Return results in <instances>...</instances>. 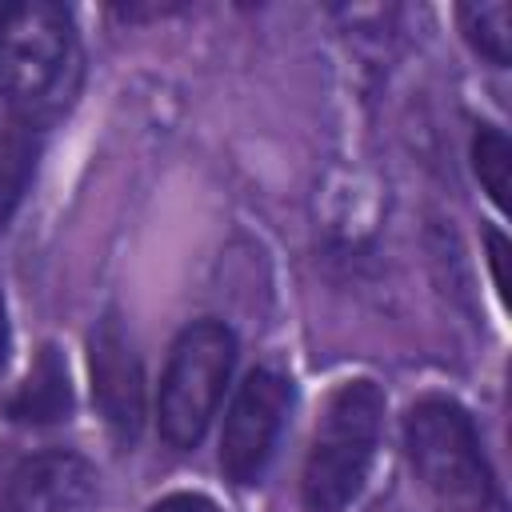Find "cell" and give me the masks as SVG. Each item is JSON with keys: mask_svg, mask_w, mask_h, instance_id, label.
<instances>
[{"mask_svg": "<svg viewBox=\"0 0 512 512\" xmlns=\"http://www.w3.org/2000/svg\"><path fill=\"white\" fill-rule=\"evenodd\" d=\"M8 356H12V320H8V300H4V288H0V376L8 368Z\"/></svg>", "mask_w": 512, "mask_h": 512, "instance_id": "14", "label": "cell"}, {"mask_svg": "<svg viewBox=\"0 0 512 512\" xmlns=\"http://www.w3.org/2000/svg\"><path fill=\"white\" fill-rule=\"evenodd\" d=\"M88 372H92V404L104 420L108 436L120 448H132L144 432V364L132 348V336L116 312H104L88 332Z\"/></svg>", "mask_w": 512, "mask_h": 512, "instance_id": "6", "label": "cell"}, {"mask_svg": "<svg viewBox=\"0 0 512 512\" xmlns=\"http://www.w3.org/2000/svg\"><path fill=\"white\" fill-rule=\"evenodd\" d=\"M148 512H220V508H216V500L204 496V492H172V496L156 500Z\"/></svg>", "mask_w": 512, "mask_h": 512, "instance_id": "12", "label": "cell"}, {"mask_svg": "<svg viewBox=\"0 0 512 512\" xmlns=\"http://www.w3.org/2000/svg\"><path fill=\"white\" fill-rule=\"evenodd\" d=\"M236 332L224 320H192L168 348L160 392H156V428L160 440L176 452H188L212 428V416L224 404V392L236 372Z\"/></svg>", "mask_w": 512, "mask_h": 512, "instance_id": "4", "label": "cell"}, {"mask_svg": "<svg viewBox=\"0 0 512 512\" xmlns=\"http://www.w3.org/2000/svg\"><path fill=\"white\" fill-rule=\"evenodd\" d=\"M96 468L68 448H44L24 456L4 480V512H96Z\"/></svg>", "mask_w": 512, "mask_h": 512, "instance_id": "7", "label": "cell"}, {"mask_svg": "<svg viewBox=\"0 0 512 512\" xmlns=\"http://www.w3.org/2000/svg\"><path fill=\"white\" fill-rule=\"evenodd\" d=\"M504 260H508V240L492 228L488 232V268H492V280H496V292L500 300H508V276H504Z\"/></svg>", "mask_w": 512, "mask_h": 512, "instance_id": "13", "label": "cell"}, {"mask_svg": "<svg viewBox=\"0 0 512 512\" xmlns=\"http://www.w3.org/2000/svg\"><path fill=\"white\" fill-rule=\"evenodd\" d=\"M292 380L276 368H252L236 392H232V404L224 412V428H220V472L248 488V484H260L276 448H280V436L288 428V416H292Z\"/></svg>", "mask_w": 512, "mask_h": 512, "instance_id": "5", "label": "cell"}, {"mask_svg": "<svg viewBox=\"0 0 512 512\" xmlns=\"http://www.w3.org/2000/svg\"><path fill=\"white\" fill-rule=\"evenodd\" d=\"M380 428L384 392L376 380L356 376L328 396L300 472L304 512H344L360 496L368 468L376 460Z\"/></svg>", "mask_w": 512, "mask_h": 512, "instance_id": "3", "label": "cell"}, {"mask_svg": "<svg viewBox=\"0 0 512 512\" xmlns=\"http://www.w3.org/2000/svg\"><path fill=\"white\" fill-rule=\"evenodd\" d=\"M404 452L440 512H508L472 412L452 396H420L404 412Z\"/></svg>", "mask_w": 512, "mask_h": 512, "instance_id": "2", "label": "cell"}, {"mask_svg": "<svg viewBox=\"0 0 512 512\" xmlns=\"http://www.w3.org/2000/svg\"><path fill=\"white\" fill-rule=\"evenodd\" d=\"M508 168H512V144H508L504 128L476 124V132H472V172H476V180L484 184V192L496 208L508 204Z\"/></svg>", "mask_w": 512, "mask_h": 512, "instance_id": "11", "label": "cell"}, {"mask_svg": "<svg viewBox=\"0 0 512 512\" xmlns=\"http://www.w3.org/2000/svg\"><path fill=\"white\" fill-rule=\"evenodd\" d=\"M456 20L472 52H480L496 68H508L512 60V8L508 4H460Z\"/></svg>", "mask_w": 512, "mask_h": 512, "instance_id": "10", "label": "cell"}, {"mask_svg": "<svg viewBox=\"0 0 512 512\" xmlns=\"http://www.w3.org/2000/svg\"><path fill=\"white\" fill-rule=\"evenodd\" d=\"M72 408H76V396H72L68 360L56 344H40L36 360L28 364V376L4 400V416L12 424L48 428V424H64L72 416Z\"/></svg>", "mask_w": 512, "mask_h": 512, "instance_id": "8", "label": "cell"}, {"mask_svg": "<svg viewBox=\"0 0 512 512\" xmlns=\"http://www.w3.org/2000/svg\"><path fill=\"white\" fill-rule=\"evenodd\" d=\"M36 160H40V132L4 112L0 116V232L12 224L16 208L24 204L28 184L36 176Z\"/></svg>", "mask_w": 512, "mask_h": 512, "instance_id": "9", "label": "cell"}, {"mask_svg": "<svg viewBox=\"0 0 512 512\" xmlns=\"http://www.w3.org/2000/svg\"><path fill=\"white\" fill-rule=\"evenodd\" d=\"M84 44L76 20L52 0L0 8V100L12 120L44 132L80 96Z\"/></svg>", "mask_w": 512, "mask_h": 512, "instance_id": "1", "label": "cell"}]
</instances>
